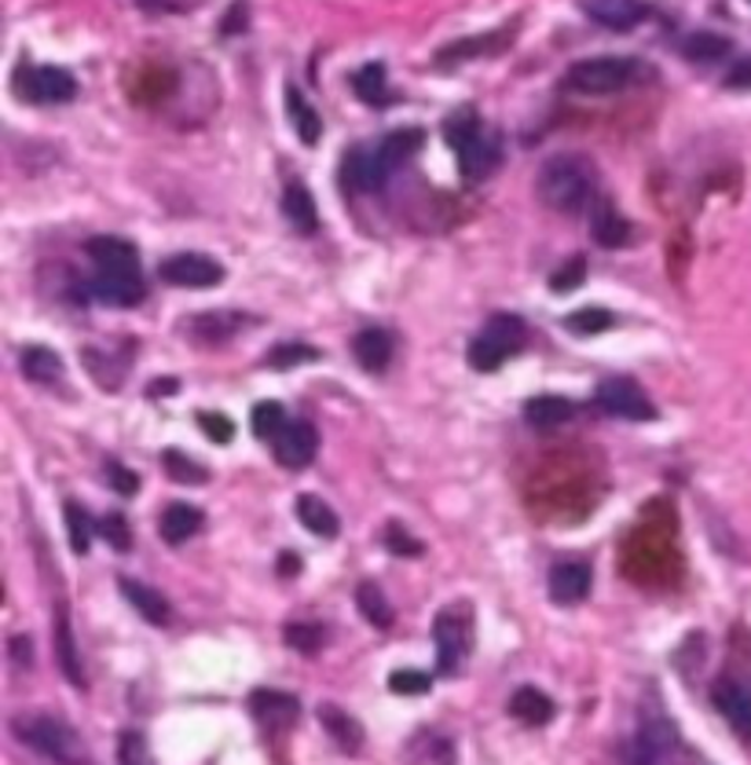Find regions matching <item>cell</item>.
I'll return each instance as SVG.
<instances>
[{"instance_id": "1", "label": "cell", "mask_w": 751, "mask_h": 765, "mask_svg": "<svg viewBox=\"0 0 751 765\" xmlns=\"http://www.w3.org/2000/svg\"><path fill=\"white\" fill-rule=\"evenodd\" d=\"M597 169L583 155H553L539 169V199L558 213H580L594 202Z\"/></svg>"}, {"instance_id": "2", "label": "cell", "mask_w": 751, "mask_h": 765, "mask_svg": "<svg viewBox=\"0 0 751 765\" xmlns=\"http://www.w3.org/2000/svg\"><path fill=\"white\" fill-rule=\"evenodd\" d=\"M15 732H19V740L30 743V747L41 751L52 762H59V765H89V754H85L78 732H74L70 725H63L59 718L23 715V718H15Z\"/></svg>"}, {"instance_id": "3", "label": "cell", "mask_w": 751, "mask_h": 765, "mask_svg": "<svg viewBox=\"0 0 751 765\" xmlns=\"http://www.w3.org/2000/svg\"><path fill=\"white\" fill-rule=\"evenodd\" d=\"M525 337L528 330L517 315H495L470 345V367L481 370V374H492V370H498L506 359H514L525 348Z\"/></svg>"}, {"instance_id": "4", "label": "cell", "mask_w": 751, "mask_h": 765, "mask_svg": "<svg viewBox=\"0 0 751 765\" xmlns=\"http://www.w3.org/2000/svg\"><path fill=\"white\" fill-rule=\"evenodd\" d=\"M635 78V59L627 56H594L569 67L564 74V89L580 95H613L624 92Z\"/></svg>"}, {"instance_id": "5", "label": "cell", "mask_w": 751, "mask_h": 765, "mask_svg": "<svg viewBox=\"0 0 751 765\" xmlns=\"http://www.w3.org/2000/svg\"><path fill=\"white\" fill-rule=\"evenodd\" d=\"M594 403L605 414H613V418H624V421H652V418H657V407L649 403V396L635 385V381H627V378L602 381V385H597V392H594Z\"/></svg>"}, {"instance_id": "6", "label": "cell", "mask_w": 751, "mask_h": 765, "mask_svg": "<svg viewBox=\"0 0 751 765\" xmlns=\"http://www.w3.org/2000/svg\"><path fill=\"white\" fill-rule=\"evenodd\" d=\"M158 275H161V282H169V286L205 290V286H216V282L224 279V268L205 254H177V257L161 260Z\"/></svg>"}, {"instance_id": "7", "label": "cell", "mask_w": 751, "mask_h": 765, "mask_svg": "<svg viewBox=\"0 0 751 765\" xmlns=\"http://www.w3.org/2000/svg\"><path fill=\"white\" fill-rule=\"evenodd\" d=\"M19 85H23V95L34 103H70L78 95V81L74 74L59 70V67H23L19 70Z\"/></svg>"}, {"instance_id": "8", "label": "cell", "mask_w": 751, "mask_h": 765, "mask_svg": "<svg viewBox=\"0 0 751 765\" xmlns=\"http://www.w3.org/2000/svg\"><path fill=\"white\" fill-rule=\"evenodd\" d=\"M433 644H437V666L440 674H455L462 663L466 649H470V630L459 611H440L433 619Z\"/></svg>"}, {"instance_id": "9", "label": "cell", "mask_w": 751, "mask_h": 765, "mask_svg": "<svg viewBox=\"0 0 751 765\" xmlns=\"http://www.w3.org/2000/svg\"><path fill=\"white\" fill-rule=\"evenodd\" d=\"M271 451H276V462L282 469H304L320 451V436L309 421H287L282 432L271 440Z\"/></svg>"}, {"instance_id": "10", "label": "cell", "mask_w": 751, "mask_h": 765, "mask_svg": "<svg viewBox=\"0 0 751 765\" xmlns=\"http://www.w3.org/2000/svg\"><path fill=\"white\" fill-rule=\"evenodd\" d=\"M422 128H396V133H389L382 144L370 147V158H374V172L378 180H389L396 169H404L411 158H415V150L422 147Z\"/></svg>"}, {"instance_id": "11", "label": "cell", "mask_w": 751, "mask_h": 765, "mask_svg": "<svg viewBox=\"0 0 751 765\" xmlns=\"http://www.w3.org/2000/svg\"><path fill=\"white\" fill-rule=\"evenodd\" d=\"M96 297L111 308H133V304L144 301V275L139 268H117V271H96L92 282Z\"/></svg>"}, {"instance_id": "12", "label": "cell", "mask_w": 751, "mask_h": 765, "mask_svg": "<svg viewBox=\"0 0 751 765\" xmlns=\"http://www.w3.org/2000/svg\"><path fill=\"white\" fill-rule=\"evenodd\" d=\"M249 710H254V718H257L265 729H271V732H287V729L293 725V721H298L301 704H298V696L279 693V688H257V693L249 696Z\"/></svg>"}, {"instance_id": "13", "label": "cell", "mask_w": 751, "mask_h": 765, "mask_svg": "<svg viewBox=\"0 0 751 765\" xmlns=\"http://www.w3.org/2000/svg\"><path fill=\"white\" fill-rule=\"evenodd\" d=\"M711 699L729 725H733L740 736H751V688L733 682V677H718L711 688Z\"/></svg>"}, {"instance_id": "14", "label": "cell", "mask_w": 751, "mask_h": 765, "mask_svg": "<svg viewBox=\"0 0 751 765\" xmlns=\"http://www.w3.org/2000/svg\"><path fill=\"white\" fill-rule=\"evenodd\" d=\"M594 572L586 561H561L550 567V600L558 605H580L591 594Z\"/></svg>"}, {"instance_id": "15", "label": "cell", "mask_w": 751, "mask_h": 765, "mask_svg": "<svg viewBox=\"0 0 751 765\" xmlns=\"http://www.w3.org/2000/svg\"><path fill=\"white\" fill-rule=\"evenodd\" d=\"M459 155V169L466 180H487L495 172V166L503 161V144L484 133H477L470 144L455 150Z\"/></svg>"}, {"instance_id": "16", "label": "cell", "mask_w": 751, "mask_h": 765, "mask_svg": "<svg viewBox=\"0 0 751 765\" xmlns=\"http://www.w3.org/2000/svg\"><path fill=\"white\" fill-rule=\"evenodd\" d=\"M583 4V12L594 19V23H602L608 30H630V26H638L641 19H646V0H580Z\"/></svg>"}, {"instance_id": "17", "label": "cell", "mask_w": 751, "mask_h": 765, "mask_svg": "<svg viewBox=\"0 0 751 765\" xmlns=\"http://www.w3.org/2000/svg\"><path fill=\"white\" fill-rule=\"evenodd\" d=\"M591 232H594V243L605 246V249H619L630 243V235H635V227H630V221L624 213L616 210V202H594L591 210Z\"/></svg>"}, {"instance_id": "18", "label": "cell", "mask_w": 751, "mask_h": 765, "mask_svg": "<svg viewBox=\"0 0 751 765\" xmlns=\"http://www.w3.org/2000/svg\"><path fill=\"white\" fill-rule=\"evenodd\" d=\"M202 524H205V517L194 506H188V502H172V506L161 509L158 531L169 545H183V542L194 539V535L202 531Z\"/></svg>"}, {"instance_id": "19", "label": "cell", "mask_w": 751, "mask_h": 765, "mask_svg": "<svg viewBox=\"0 0 751 765\" xmlns=\"http://www.w3.org/2000/svg\"><path fill=\"white\" fill-rule=\"evenodd\" d=\"M352 356L367 374H382V370L393 363V337L385 330H374V326H370V330H359L352 337Z\"/></svg>"}, {"instance_id": "20", "label": "cell", "mask_w": 751, "mask_h": 765, "mask_svg": "<svg viewBox=\"0 0 751 765\" xmlns=\"http://www.w3.org/2000/svg\"><path fill=\"white\" fill-rule=\"evenodd\" d=\"M282 216L290 221L293 232L301 235H315L320 232V213H315V199L309 194V188L304 183H287V191H282Z\"/></svg>"}, {"instance_id": "21", "label": "cell", "mask_w": 751, "mask_h": 765, "mask_svg": "<svg viewBox=\"0 0 751 765\" xmlns=\"http://www.w3.org/2000/svg\"><path fill=\"white\" fill-rule=\"evenodd\" d=\"M56 660H59V671L67 674V682L74 688H85V666H81L78 641H74V627H70L67 608H56Z\"/></svg>"}, {"instance_id": "22", "label": "cell", "mask_w": 751, "mask_h": 765, "mask_svg": "<svg viewBox=\"0 0 751 765\" xmlns=\"http://www.w3.org/2000/svg\"><path fill=\"white\" fill-rule=\"evenodd\" d=\"M89 257L96 260V271H117V268H139V254L133 243L125 238H114V235H100L92 238L89 246Z\"/></svg>"}, {"instance_id": "23", "label": "cell", "mask_w": 751, "mask_h": 765, "mask_svg": "<svg viewBox=\"0 0 751 765\" xmlns=\"http://www.w3.org/2000/svg\"><path fill=\"white\" fill-rule=\"evenodd\" d=\"M117 586H122V594L128 597V605H133L147 622H155V627H166V622H169V600L161 597L155 586H144V583H136V578H117Z\"/></svg>"}, {"instance_id": "24", "label": "cell", "mask_w": 751, "mask_h": 765, "mask_svg": "<svg viewBox=\"0 0 751 765\" xmlns=\"http://www.w3.org/2000/svg\"><path fill=\"white\" fill-rule=\"evenodd\" d=\"M320 721H323V729L330 732L334 743L341 751L352 754V751L363 747V729H359V721L348 715V710H341L337 704H323L320 707Z\"/></svg>"}, {"instance_id": "25", "label": "cell", "mask_w": 751, "mask_h": 765, "mask_svg": "<svg viewBox=\"0 0 751 765\" xmlns=\"http://www.w3.org/2000/svg\"><path fill=\"white\" fill-rule=\"evenodd\" d=\"M23 374L30 381H37V385H56V381H63V374H67V367H63V359L52 352V348L45 345H30L23 348Z\"/></svg>"}, {"instance_id": "26", "label": "cell", "mask_w": 751, "mask_h": 765, "mask_svg": "<svg viewBox=\"0 0 751 765\" xmlns=\"http://www.w3.org/2000/svg\"><path fill=\"white\" fill-rule=\"evenodd\" d=\"M509 715L517 721H525V725H547L553 718V699L547 693H539V688L525 685L509 696Z\"/></svg>"}, {"instance_id": "27", "label": "cell", "mask_w": 751, "mask_h": 765, "mask_svg": "<svg viewBox=\"0 0 751 765\" xmlns=\"http://www.w3.org/2000/svg\"><path fill=\"white\" fill-rule=\"evenodd\" d=\"M569 418H572V403L564 396H536L525 403V421L539 432L558 429V425H564Z\"/></svg>"}, {"instance_id": "28", "label": "cell", "mask_w": 751, "mask_h": 765, "mask_svg": "<svg viewBox=\"0 0 751 765\" xmlns=\"http://www.w3.org/2000/svg\"><path fill=\"white\" fill-rule=\"evenodd\" d=\"M298 520L312 535H320V539H337V531H341V520H337V513L326 506L320 495H301L298 498Z\"/></svg>"}, {"instance_id": "29", "label": "cell", "mask_w": 751, "mask_h": 765, "mask_svg": "<svg viewBox=\"0 0 751 765\" xmlns=\"http://www.w3.org/2000/svg\"><path fill=\"white\" fill-rule=\"evenodd\" d=\"M287 106H290V125H293V133L301 136V144L304 147H315L320 144V136H323V117L315 114V106L304 100V95L293 89L290 85V92H287Z\"/></svg>"}, {"instance_id": "30", "label": "cell", "mask_w": 751, "mask_h": 765, "mask_svg": "<svg viewBox=\"0 0 751 765\" xmlns=\"http://www.w3.org/2000/svg\"><path fill=\"white\" fill-rule=\"evenodd\" d=\"M407 765H455L451 740H444L440 732H418L407 743Z\"/></svg>"}, {"instance_id": "31", "label": "cell", "mask_w": 751, "mask_h": 765, "mask_svg": "<svg viewBox=\"0 0 751 765\" xmlns=\"http://www.w3.org/2000/svg\"><path fill=\"white\" fill-rule=\"evenodd\" d=\"M509 41H514V30H503V34H487V37H473V41H455V45L437 52V63H459V59L492 56V52L506 48Z\"/></svg>"}, {"instance_id": "32", "label": "cell", "mask_w": 751, "mask_h": 765, "mask_svg": "<svg viewBox=\"0 0 751 765\" xmlns=\"http://www.w3.org/2000/svg\"><path fill=\"white\" fill-rule=\"evenodd\" d=\"M356 608H359V616H363V619L370 622V627H378V630H389V627H393V605L385 600L382 586L359 583V586H356Z\"/></svg>"}, {"instance_id": "33", "label": "cell", "mask_w": 751, "mask_h": 765, "mask_svg": "<svg viewBox=\"0 0 751 765\" xmlns=\"http://www.w3.org/2000/svg\"><path fill=\"white\" fill-rule=\"evenodd\" d=\"M352 92L370 106L389 103V74H385L382 63H367V67H359L352 74Z\"/></svg>"}, {"instance_id": "34", "label": "cell", "mask_w": 751, "mask_h": 765, "mask_svg": "<svg viewBox=\"0 0 751 765\" xmlns=\"http://www.w3.org/2000/svg\"><path fill=\"white\" fill-rule=\"evenodd\" d=\"M191 323V334L202 337V341H227L232 334L243 330V315L235 312H205V315H194Z\"/></svg>"}, {"instance_id": "35", "label": "cell", "mask_w": 751, "mask_h": 765, "mask_svg": "<svg viewBox=\"0 0 751 765\" xmlns=\"http://www.w3.org/2000/svg\"><path fill=\"white\" fill-rule=\"evenodd\" d=\"M685 59L690 63H704V67H711V63L718 59H726L729 52H733V45L722 37V34H711V30H700V34H693V37H685Z\"/></svg>"}, {"instance_id": "36", "label": "cell", "mask_w": 751, "mask_h": 765, "mask_svg": "<svg viewBox=\"0 0 751 765\" xmlns=\"http://www.w3.org/2000/svg\"><path fill=\"white\" fill-rule=\"evenodd\" d=\"M341 177H345V183L352 191H378V188H382V180H378V172H374V158H370V150H352V155H345Z\"/></svg>"}, {"instance_id": "37", "label": "cell", "mask_w": 751, "mask_h": 765, "mask_svg": "<svg viewBox=\"0 0 751 765\" xmlns=\"http://www.w3.org/2000/svg\"><path fill=\"white\" fill-rule=\"evenodd\" d=\"M67 528H70V545H74V553H89V545H92V539H96V520L89 517V513H85L78 502H67Z\"/></svg>"}, {"instance_id": "38", "label": "cell", "mask_w": 751, "mask_h": 765, "mask_svg": "<svg viewBox=\"0 0 751 765\" xmlns=\"http://www.w3.org/2000/svg\"><path fill=\"white\" fill-rule=\"evenodd\" d=\"M613 323H616V315L608 308H580V312H572L569 319H564V326H569L572 334H580V337H594V334L613 330Z\"/></svg>"}, {"instance_id": "39", "label": "cell", "mask_w": 751, "mask_h": 765, "mask_svg": "<svg viewBox=\"0 0 751 765\" xmlns=\"http://www.w3.org/2000/svg\"><path fill=\"white\" fill-rule=\"evenodd\" d=\"M249 425H254L257 440L271 443L282 432V425H287V414H282V407L276 400H268V403H257V407H254V418H249Z\"/></svg>"}, {"instance_id": "40", "label": "cell", "mask_w": 751, "mask_h": 765, "mask_svg": "<svg viewBox=\"0 0 751 765\" xmlns=\"http://www.w3.org/2000/svg\"><path fill=\"white\" fill-rule=\"evenodd\" d=\"M161 462H166V473L177 480V484L199 487V484H205V480H210V473H205L199 462H191V458L183 454V451H166V454H161Z\"/></svg>"}, {"instance_id": "41", "label": "cell", "mask_w": 751, "mask_h": 765, "mask_svg": "<svg viewBox=\"0 0 751 765\" xmlns=\"http://www.w3.org/2000/svg\"><path fill=\"white\" fill-rule=\"evenodd\" d=\"M117 765H155V754H150V743L144 732L128 729L117 740Z\"/></svg>"}, {"instance_id": "42", "label": "cell", "mask_w": 751, "mask_h": 765, "mask_svg": "<svg viewBox=\"0 0 751 765\" xmlns=\"http://www.w3.org/2000/svg\"><path fill=\"white\" fill-rule=\"evenodd\" d=\"M282 638H287L290 649H298L304 655H312V652H320L323 649V641H326V633L315 627V622H290L287 630H282Z\"/></svg>"}, {"instance_id": "43", "label": "cell", "mask_w": 751, "mask_h": 765, "mask_svg": "<svg viewBox=\"0 0 751 765\" xmlns=\"http://www.w3.org/2000/svg\"><path fill=\"white\" fill-rule=\"evenodd\" d=\"M320 352L312 345H276L268 352V367L276 370H290V367H304V363H315Z\"/></svg>"}, {"instance_id": "44", "label": "cell", "mask_w": 751, "mask_h": 765, "mask_svg": "<svg viewBox=\"0 0 751 765\" xmlns=\"http://www.w3.org/2000/svg\"><path fill=\"white\" fill-rule=\"evenodd\" d=\"M583 279H586V260L583 257H572L569 265H561L550 275V290L553 293H572V290L583 286Z\"/></svg>"}, {"instance_id": "45", "label": "cell", "mask_w": 751, "mask_h": 765, "mask_svg": "<svg viewBox=\"0 0 751 765\" xmlns=\"http://www.w3.org/2000/svg\"><path fill=\"white\" fill-rule=\"evenodd\" d=\"M100 535L114 545V550H128V545H133V531H128V520L122 517V513H107V517L100 520Z\"/></svg>"}, {"instance_id": "46", "label": "cell", "mask_w": 751, "mask_h": 765, "mask_svg": "<svg viewBox=\"0 0 751 765\" xmlns=\"http://www.w3.org/2000/svg\"><path fill=\"white\" fill-rule=\"evenodd\" d=\"M199 429L210 436L213 443H232L235 440V425L216 410H202L199 414Z\"/></svg>"}, {"instance_id": "47", "label": "cell", "mask_w": 751, "mask_h": 765, "mask_svg": "<svg viewBox=\"0 0 751 765\" xmlns=\"http://www.w3.org/2000/svg\"><path fill=\"white\" fill-rule=\"evenodd\" d=\"M389 688H393L396 696H422V693H429V674L396 671L393 677H389Z\"/></svg>"}, {"instance_id": "48", "label": "cell", "mask_w": 751, "mask_h": 765, "mask_svg": "<svg viewBox=\"0 0 751 765\" xmlns=\"http://www.w3.org/2000/svg\"><path fill=\"white\" fill-rule=\"evenodd\" d=\"M477 133H484V128H481V117H477V114H459V117H451V122H448V139H451L455 150L470 144V139H473Z\"/></svg>"}, {"instance_id": "49", "label": "cell", "mask_w": 751, "mask_h": 765, "mask_svg": "<svg viewBox=\"0 0 751 765\" xmlns=\"http://www.w3.org/2000/svg\"><path fill=\"white\" fill-rule=\"evenodd\" d=\"M385 545L396 556H418L422 550H426V545H422L415 535H407L404 528H400V524H389V528H385Z\"/></svg>"}, {"instance_id": "50", "label": "cell", "mask_w": 751, "mask_h": 765, "mask_svg": "<svg viewBox=\"0 0 751 765\" xmlns=\"http://www.w3.org/2000/svg\"><path fill=\"white\" fill-rule=\"evenodd\" d=\"M107 484H111L117 495H136V491H139V480L128 473L125 465H117V462L107 465Z\"/></svg>"}, {"instance_id": "51", "label": "cell", "mask_w": 751, "mask_h": 765, "mask_svg": "<svg viewBox=\"0 0 751 765\" xmlns=\"http://www.w3.org/2000/svg\"><path fill=\"white\" fill-rule=\"evenodd\" d=\"M136 4L147 12H191V8H199V0H136Z\"/></svg>"}, {"instance_id": "52", "label": "cell", "mask_w": 751, "mask_h": 765, "mask_svg": "<svg viewBox=\"0 0 751 765\" xmlns=\"http://www.w3.org/2000/svg\"><path fill=\"white\" fill-rule=\"evenodd\" d=\"M726 89H751V56L748 59H740L733 70L726 74Z\"/></svg>"}, {"instance_id": "53", "label": "cell", "mask_w": 751, "mask_h": 765, "mask_svg": "<svg viewBox=\"0 0 751 765\" xmlns=\"http://www.w3.org/2000/svg\"><path fill=\"white\" fill-rule=\"evenodd\" d=\"M246 4H243V0H238V4L232 8V12H227V19H224V34H243V30H246Z\"/></svg>"}, {"instance_id": "54", "label": "cell", "mask_w": 751, "mask_h": 765, "mask_svg": "<svg viewBox=\"0 0 751 765\" xmlns=\"http://www.w3.org/2000/svg\"><path fill=\"white\" fill-rule=\"evenodd\" d=\"M12 660L19 666H30V663H34V644H30L26 638H15L12 641Z\"/></svg>"}, {"instance_id": "55", "label": "cell", "mask_w": 751, "mask_h": 765, "mask_svg": "<svg viewBox=\"0 0 751 765\" xmlns=\"http://www.w3.org/2000/svg\"><path fill=\"white\" fill-rule=\"evenodd\" d=\"M298 572H301L298 553H282V561H279V575H298Z\"/></svg>"}]
</instances>
